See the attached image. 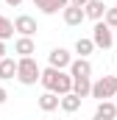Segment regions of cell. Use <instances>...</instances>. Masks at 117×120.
I'll use <instances>...</instances> for the list:
<instances>
[{
  "label": "cell",
  "mask_w": 117,
  "mask_h": 120,
  "mask_svg": "<svg viewBox=\"0 0 117 120\" xmlns=\"http://www.w3.org/2000/svg\"><path fill=\"white\" fill-rule=\"evenodd\" d=\"M42 120H48V117H42Z\"/></svg>",
  "instance_id": "26"
},
{
  "label": "cell",
  "mask_w": 117,
  "mask_h": 120,
  "mask_svg": "<svg viewBox=\"0 0 117 120\" xmlns=\"http://www.w3.org/2000/svg\"><path fill=\"white\" fill-rule=\"evenodd\" d=\"M17 75V61L14 59H0V81H8V78H14Z\"/></svg>",
  "instance_id": "15"
},
{
  "label": "cell",
  "mask_w": 117,
  "mask_h": 120,
  "mask_svg": "<svg viewBox=\"0 0 117 120\" xmlns=\"http://www.w3.org/2000/svg\"><path fill=\"white\" fill-rule=\"evenodd\" d=\"M89 39H92V45H95V48H103V50H109V48L114 45L112 28H109L103 20H98V22H95V28H92V36H89Z\"/></svg>",
  "instance_id": "4"
},
{
  "label": "cell",
  "mask_w": 117,
  "mask_h": 120,
  "mask_svg": "<svg viewBox=\"0 0 117 120\" xmlns=\"http://www.w3.org/2000/svg\"><path fill=\"white\" fill-rule=\"evenodd\" d=\"M106 3L103 0H87V6H84V17H89V20H103V14H106Z\"/></svg>",
  "instance_id": "8"
},
{
  "label": "cell",
  "mask_w": 117,
  "mask_h": 120,
  "mask_svg": "<svg viewBox=\"0 0 117 120\" xmlns=\"http://www.w3.org/2000/svg\"><path fill=\"white\" fill-rule=\"evenodd\" d=\"M89 90H92V78H73V95H78L84 101V98H89Z\"/></svg>",
  "instance_id": "14"
},
{
  "label": "cell",
  "mask_w": 117,
  "mask_h": 120,
  "mask_svg": "<svg viewBox=\"0 0 117 120\" xmlns=\"http://www.w3.org/2000/svg\"><path fill=\"white\" fill-rule=\"evenodd\" d=\"M58 109H61V112H67V115H73V112H78V109H81V98H78V95H73V92H67V95H61V98H58Z\"/></svg>",
  "instance_id": "10"
},
{
  "label": "cell",
  "mask_w": 117,
  "mask_h": 120,
  "mask_svg": "<svg viewBox=\"0 0 117 120\" xmlns=\"http://www.w3.org/2000/svg\"><path fill=\"white\" fill-rule=\"evenodd\" d=\"M14 31H17L20 36H31V39H33V34L39 28H36V20H33L31 14H20V17L14 20Z\"/></svg>",
  "instance_id": "5"
},
{
  "label": "cell",
  "mask_w": 117,
  "mask_h": 120,
  "mask_svg": "<svg viewBox=\"0 0 117 120\" xmlns=\"http://www.w3.org/2000/svg\"><path fill=\"white\" fill-rule=\"evenodd\" d=\"M61 17H64V22H67V25H73V28H75V25H81V22L87 20V17H84V8H75V6H67V8L61 11Z\"/></svg>",
  "instance_id": "11"
},
{
  "label": "cell",
  "mask_w": 117,
  "mask_h": 120,
  "mask_svg": "<svg viewBox=\"0 0 117 120\" xmlns=\"http://www.w3.org/2000/svg\"><path fill=\"white\" fill-rule=\"evenodd\" d=\"M36 103H39L42 112H56V109H58V95H56V92H42Z\"/></svg>",
  "instance_id": "12"
},
{
  "label": "cell",
  "mask_w": 117,
  "mask_h": 120,
  "mask_svg": "<svg viewBox=\"0 0 117 120\" xmlns=\"http://www.w3.org/2000/svg\"><path fill=\"white\" fill-rule=\"evenodd\" d=\"M6 3H8V6H14V8H17V6H20V3H22V0H6Z\"/></svg>",
  "instance_id": "24"
},
{
  "label": "cell",
  "mask_w": 117,
  "mask_h": 120,
  "mask_svg": "<svg viewBox=\"0 0 117 120\" xmlns=\"http://www.w3.org/2000/svg\"><path fill=\"white\" fill-rule=\"evenodd\" d=\"M70 6H75V8H84V6H87V0H70Z\"/></svg>",
  "instance_id": "21"
},
{
  "label": "cell",
  "mask_w": 117,
  "mask_h": 120,
  "mask_svg": "<svg viewBox=\"0 0 117 120\" xmlns=\"http://www.w3.org/2000/svg\"><path fill=\"white\" fill-rule=\"evenodd\" d=\"M48 61H50V67H56V70H64V67H70L73 56H70V50H67V48H53V50L48 53Z\"/></svg>",
  "instance_id": "6"
},
{
  "label": "cell",
  "mask_w": 117,
  "mask_h": 120,
  "mask_svg": "<svg viewBox=\"0 0 117 120\" xmlns=\"http://www.w3.org/2000/svg\"><path fill=\"white\" fill-rule=\"evenodd\" d=\"M11 36H14V22L8 17H0V42H6Z\"/></svg>",
  "instance_id": "17"
},
{
  "label": "cell",
  "mask_w": 117,
  "mask_h": 120,
  "mask_svg": "<svg viewBox=\"0 0 117 120\" xmlns=\"http://www.w3.org/2000/svg\"><path fill=\"white\" fill-rule=\"evenodd\" d=\"M89 75H92L89 59H73L70 61V78H89Z\"/></svg>",
  "instance_id": "7"
},
{
  "label": "cell",
  "mask_w": 117,
  "mask_h": 120,
  "mask_svg": "<svg viewBox=\"0 0 117 120\" xmlns=\"http://www.w3.org/2000/svg\"><path fill=\"white\" fill-rule=\"evenodd\" d=\"M39 84L45 87V92H56L58 98L73 92V78L64 73V70H56V67H45L39 73Z\"/></svg>",
  "instance_id": "1"
},
{
  "label": "cell",
  "mask_w": 117,
  "mask_h": 120,
  "mask_svg": "<svg viewBox=\"0 0 117 120\" xmlns=\"http://www.w3.org/2000/svg\"><path fill=\"white\" fill-rule=\"evenodd\" d=\"M39 73H42V67L36 64V59L33 56H28V59H17V81L20 84H25V87H31V84H36L39 81Z\"/></svg>",
  "instance_id": "2"
},
{
  "label": "cell",
  "mask_w": 117,
  "mask_h": 120,
  "mask_svg": "<svg viewBox=\"0 0 117 120\" xmlns=\"http://www.w3.org/2000/svg\"><path fill=\"white\" fill-rule=\"evenodd\" d=\"M0 59H6V42H0Z\"/></svg>",
  "instance_id": "23"
},
{
  "label": "cell",
  "mask_w": 117,
  "mask_h": 120,
  "mask_svg": "<svg viewBox=\"0 0 117 120\" xmlns=\"http://www.w3.org/2000/svg\"><path fill=\"white\" fill-rule=\"evenodd\" d=\"M14 53H17L20 59H28V56L36 53V42H33L31 36H20V39L14 42Z\"/></svg>",
  "instance_id": "9"
},
{
  "label": "cell",
  "mask_w": 117,
  "mask_h": 120,
  "mask_svg": "<svg viewBox=\"0 0 117 120\" xmlns=\"http://www.w3.org/2000/svg\"><path fill=\"white\" fill-rule=\"evenodd\" d=\"M6 101H8V92H6V90H3V87H0V106H3Z\"/></svg>",
  "instance_id": "22"
},
{
  "label": "cell",
  "mask_w": 117,
  "mask_h": 120,
  "mask_svg": "<svg viewBox=\"0 0 117 120\" xmlns=\"http://www.w3.org/2000/svg\"><path fill=\"white\" fill-rule=\"evenodd\" d=\"M103 22H106L109 28H117V8H106V14H103Z\"/></svg>",
  "instance_id": "18"
},
{
  "label": "cell",
  "mask_w": 117,
  "mask_h": 120,
  "mask_svg": "<svg viewBox=\"0 0 117 120\" xmlns=\"http://www.w3.org/2000/svg\"><path fill=\"white\" fill-rule=\"evenodd\" d=\"M95 115H100V117H106V120H114L117 117V103L114 101H98Z\"/></svg>",
  "instance_id": "13"
},
{
  "label": "cell",
  "mask_w": 117,
  "mask_h": 120,
  "mask_svg": "<svg viewBox=\"0 0 117 120\" xmlns=\"http://www.w3.org/2000/svg\"><path fill=\"white\" fill-rule=\"evenodd\" d=\"M89 95H92L95 101H112L117 95V75H100L98 81H92Z\"/></svg>",
  "instance_id": "3"
},
{
  "label": "cell",
  "mask_w": 117,
  "mask_h": 120,
  "mask_svg": "<svg viewBox=\"0 0 117 120\" xmlns=\"http://www.w3.org/2000/svg\"><path fill=\"white\" fill-rule=\"evenodd\" d=\"M92 50H95L92 39H89V36H78V42H75V53H78V59H87Z\"/></svg>",
  "instance_id": "16"
},
{
  "label": "cell",
  "mask_w": 117,
  "mask_h": 120,
  "mask_svg": "<svg viewBox=\"0 0 117 120\" xmlns=\"http://www.w3.org/2000/svg\"><path fill=\"white\" fill-rule=\"evenodd\" d=\"M33 6H36L42 14H53V3H50V0H33Z\"/></svg>",
  "instance_id": "19"
},
{
  "label": "cell",
  "mask_w": 117,
  "mask_h": 120,
  "mask_svg": "<svg viewBox=\"0 0 117 120\" xmlns=\"http://www.w3.org/2000/svg\"><path fill=\"white\" fill-rule=\"evenodd\" d=\"M92 120H106V117H100V115H95V117H92Z\"/></svg>",
  "instance_id": "25"
},
{
  "label": "cell",
  "mask_w": 117,
  "mask_h": 120,
  "mask_svg": "<svg viewBox=\"0 0 117 120\" xmlns=\"http://www.w3.org/2000/svg\"><path fill=\"white\" fill-rule=\"evenodd\" d=\"M114 98H117V95H114ZM114 103H117V101H114Z\"/></svg>",
  "instance_id": "27"
},
{
  "label": "cell",
  "mask_w": 117,
  "mask_h": 120,
  "mask_svg": "<svg viewBox=\"0 0 117 120\" xmlns=\"http://www.w3.org/2000/svg\"><path fill=\"white\" fill-rule=\"evenodd\" d=\"M50 3H53V14H56V11H64V8L70 6V0H50Z\"/></svg>",
  "instance_id": "20"
}]
</instances>
